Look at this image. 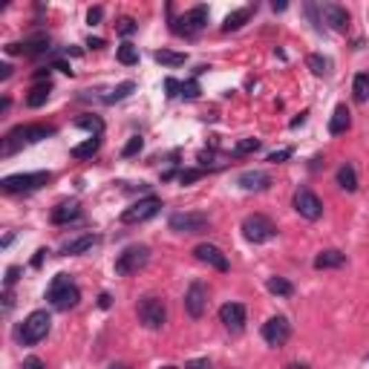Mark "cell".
Instances as JSON below:
<instances>
[{
	"label": "cell",
	"instance_id": "obj_5",
	"mask_svg": "<svg viewBox=\"0 0 369 369\" xmlns=\"http://www.w3.org/2000/svg\"><path fill=\"white\" fill-rule=\"evenodd\" d=\"M50 326H52L50 312L38 309V312H32V315L23 320V326H21V332H18V338H21L23 346H35L38 341H43L46 335H50Z\"/></svg>",
	"mask_w": 369,
	"mask_h": 369
},
{
	"label": "cell",
	"instance_id": "obj_10",
	"mask_svg": "<svg viewBox=\"0 0 369 369\" xmlns=\"http://www.w3.org/2000/svg\"><path fill=\"white\" fill-rule=\"evenodd\" d=\"M168 228L176 234H205L211 228V217L208 214H173L168 219Z\"/></svg>",
	"mask_w": 369,
	"mask_h": 369
},
{
	"label": "cell",
	"instance_id": "obj_25",
	"mask_svg": "<svg viewBox=\"0 0 369 369\" xmlns=\"http://www.w3.org/2000/svg\"><path fill=\"white\" fill-rule=\"evenodd\" d=\"M338 185L346 190V194H355L358 190V173H355V165H341L338 168Z\"/></svg>",
	"mask_w": 369,
	"mask_h": 369
},
{
	"label": "cell",
	"instance_id": "obj_51",
	"mask_svg": "<svg viewBox=\"0 0 369 369\" xmlns=\"http://www.w3.org/2000/svg\"><path fill=\"white\" fill-rule=\"evenodd\" d=\"M99 306H101V309H110V295H101V297H99Z\"/></svg>",
	"mask_w": 369,
	"mask_h": 369
},
{
	"label": "cell",
	"instance_id": "obj_17",
	"mask_svg": "<svg viewBox=\"0 0 369 369\" xmlns=\"http://www.w3.org/2000/svg\"><path fill=\"white\" fill-rule=\"evenodd\" d=\"M194 257H197L199 263L217 268V271H228V257L222 254L217 246H211V243H199V246L194 248Z\"/></svg>",
	"mask_w": 369,
	"mask_h": 369
},
{
	"label": "cell",
	"instance_id": "obj_20",
	"mask_svg": "<svg viewBox=\"0 0 369 369\" xmlns=\"http://www.w3.org/2000/svg\"><path fill=\"white\" fill-rule=\"evenodd\" d=\"M349 127H352L349 107L346 104H338V107H335V113H332V119H329V133L332 136H343V133H349Z\"/></svg>",
	"mask_w": 369,
	"mask_h": 369
},
{
	"label": "cell",
	"instance_id": "obj_6",
	"mask_svg": "<svg viewBox=\"0 0 369 369\" xmlns=\"http://www.w3.org/2000/svg\"><path fill=\"white\" fill-rule=\"evenodd\" d=\"M150 263V248L148 246H127L119 257H116V275L127 277V275H139V271Z\"/></svg>",
	"mask_w": 369,
	"mask_h": 369
},
{
	"label": "cell",
	"instance_id": "obj_43",
	"mask_svg": "<svg viewBox=\"0 0 369 369\" xmlns=\"http://www.w3.org/2000/svg\"><path fill=\"white\" fill-rule=\"evenodd\" d=\"M101 18H104V9H101V6H95V9L87 12V23H92V26L101 23Z\"/></svg>",
	"mask_w": 369,
	"mask_h": 369
},
{
	"label": "cell",
	"instance_id": "obj_16",
	"mask_svg": "<svg viewBox=\"0 0 369 369\" xmlns=\"http://www.w3.org/2000/svg\"><path fill=\"white\" fill-rule=\"evenodd\" d=\"M219 323L234 335L243 332L246 329V306L243 303H226V306L219 309Z\"/></svg>",
	"mask_w": 369,
	"mask_h": 369
},
{
	"label": "cell",
	"instance_id": "obj_3",
	"mask_svg": "<svg viewBox=\"0 0 369 369\" xmlns=\"http://www.w3.org/2000/svg\"><path fill=\"white\" fill-rule=\"evenodd\" d=\"M168 12H170V32L173 35H182V38H197L208 23V6H194L190 12H185L182 18H173V9H168Z\"/></svg>",
	"mask_w": 369,
	"mask_h": 369
},
{
	"label": "cell",
	"instance_id": "obj_19",
	"mask_svg": "<svg viewBox=\"0 0 369 369\" xmlns=\"http://www.w3.org/2000/svg\"><path fill=\"white\" fill-rule=\"evenodd\" d=\"M237 185L243 190H257V194H260V190H268L271 176L266 170H246V173L237 176Z\"/></svg>",
	"mask_w": 369,
	"mask_h": 369
},
{
	"label": "cell",
	"instance_id": "obj_4",
	"mask_svg": "<svg viewBox=\"0 0 369 369\" xmlns=\"http://www.w3.org/2000/svg\"><path fill=\"white\" fill-rule=\"evenodd\" d=\"M46 182H52V173L50 170H38V173H12L0 179V188L6 194H29V190H38Z\"/></svg>",
	"mask_w": 369,
	"mask_h": 369
},
{
	"label": "cell",
	"instance_id": "obj_52",
	"mask_svg": "<svg viewBox=\"0 0 369 369\" xmlns=\"http://www.w3.org/2000/svg\"><path fill=\"white\" fill-rule=\"evenodd\" d=\"M107 369H130V366H127V363H110Z\"/></svg>",
	"mask_w": 369,
	"mask_h": 369
},
{
	"label": "cell",
	"instance_id": "obj_11",
	"mask_svg": "<svg viewBox=\"0 0 369 369\" xmlns=\"http://www.w3.org/2000/svg\"><path fill=\"white\" fill-rule=\"evenodd\" d=\"M292 205H295V211L306 219H320V214H323V202H320L317 194H312L309 188H297L292 197Z\"/></svg>",
	"mask_w": 369,
	"mask_h": 369
},
{
	"label": "cell",
	"instance_id": "obj_38",
	"mask_svg": "<svg viewBox=\"0 0 369 369\" xmlns=\"http://www.w3.org/2000/svg\"><path fill=\"white\" fill-rule=\"evenodd\" d=\"M136 29H139V23H136L133 18H119V21H116V32H119V35H124V38L133 35Z\"/></svg>",
	"mask_w": 369,
	"mask_h": 369
},
{
	"label": "cell",
	"instance_id": "obj_34",
	"mask_svg": "<svg viewBox=\"0 0 369 369\" xmlns=\"http://www.w3.org/2000/svg\"><path fill=\"white\" fill-rule=\"evenodd\" d=\"M306 67H309L315 75H329L332 61H329V58H323V55H309V58H306Z\"/></svg>",
	"mask_w": 369,
	"mask_h": 369
},
{
	"label": "cell",
	"instance_id": "obj_9",
	"mask_svg": "<svg viewBox=\"0 0 369 369\" xmlns=\"http://www.w3.org/2000/svg\"><path fill=\"white\" fill-rule=\"evenodd\" d=\"M159 208H162V199L159 197H144L139 202H133L130 208H124L121 211V222L124 226H139V222H148L159 214Z\"/></svg>",
	"mask_w": 369,
	"mask_h": 369
},
{
	"label": "cell",
	"instance_id": "obj_33",
	"mask_svg": "<svg viewBox=\"0 0 369 369\" xmlns=\"http://www.w3.org/2000/svg\"><path fill=\"white\" fill-rule=\"evenodd\" d=\"M75 124L84 127V130H90L92 136H101V133H104V121H101L99 116H90V113H87V116H78Z\"/></svg>",
	"mask_w": 369,
	"mask_h": 369
},
{
	"label": "cell",
	"instance_id": "obj_53",
	"mask_svg": "<svg viewBox=\"0 0 369 369\" xmlns=\"http://www.w3.org/2000/svg\"><path fill=\"white\" fill-rule=\"evenodd\" d=\"M286 369H309L306 363H292V366H286Z\"/></svg>",
	"mask_w": 369,
	"mask_h": 369
},
{
	"label": "cell",
	"instance_id": "obj_49",
	"mask_svg": "<svg viewBox=\"0 0 369 369\" xmlns=\"http://www.w3.org/2000/svg\"><path fill=\"white\" fill-rule=\"evenodd\" d=\"M43 254H50V251H46V248H41V251L35 254V260H32V266H35V268H38V266L43 263Z\"/></svg>",
	"mask_w": 369,
	"mask_h": 369
},
{
	"label": "cell",
	"instance_id": "obj_40",
	"mask_svg": "<svg viewBox=\"0 0 369 369\" xmlns=\"http://www.w3.org/2000/svg\"><path fill=\"white\" fill-rule=\"evenodd\" d=\"M18 277H21V268H18V266H9V268H6V280H3L6 288H12L14 283H18Z\"/></svg>",
	"mask_w": 369,
	"mask_h": 369
},
{
	"label": "cell",
	"instance_id": "obj_1",
	"mask_svg": "<svg viewBox=\"0 0 369 369\" xmlns=\"http://www.w3.org/2000/svg\"><path fill=\"white\" fill-rule=\"evenodd\" d=\"M55 136V127L52 124H21L14 127V130H9L3 139H0V156L9 159L14 156L21 148H29V144H38L43 139Z\"/></svg>",
	"mask_w": 369,
	"mask_h": 369
},
{
	"label": "cell",
	"instance_id": "obj_15",
	"mask_svg": "<svg viewBox=\"0 0 369 369\" xmlns=\"http://www.w3.org/2000/svg\"><path fill=\"white\" fill-rule=\"evenodd\" d=\"M317 12H320V21H323L332 32H346L349 29V12L343 6H338V3H320Z\"/></svg>",
	"mask_w": 369,
	"mask_h": 369
},
{
	"label": "cell",
	"instance_id": "obj_18",
	"mask_svg": "<svg viewBox=\"0 0 369 369\" xmlns=\"http://www.w3.org/2000/svg\"><path fill=\"white\" fill-rule=\"evenodd\" d=\"M50 219H52V226H70V222H78V219H81V205H78L75 199L58 202V205L52 208Z\"/></svg>",
	"mask_w": 369,
	"mask_h": 369
},
{
	"label": "cell",
	"instance_id": "obj_27",
	"mask_svg": "<svg viewBox=\"0 0 369 369\" xmlns=\"http://www.w3.org/2000/svg\"><path fill=\"white\" fill-rule=\"evenodd\" d=\"M133 90H136V84H133V81H121L119 87H113L110 92H104V95H101V101H104V104H116V101H124V99H127V95H130Z\"/></svg>",
	"mask_w": 369,
	"mask_h": 369
},
{
	"label": "cell",
	"instance_id": "obj_54",
	"mask_svg": "<svg viewBox=\"0 0 369 369\" xmlns=\"http://www.w3.org/2000/svg\"><path fill=\"white\" fill-rule=\"evenodd\" d=\"M162 369H179V366H162Z\"/></svg>",
	"mask_w": 369,
	"mask_h": 369
},
{
	"label": "cell",
	"instance_id": "obj_28",
	"mask_svg": "<svg viewBox=\"0 0 369 369\" xmlns=\"http://www.w3.org/2000/svg\"><path fill=\"white\" fill-rule=\"evenodd\" d=\"M173 176H176V179H179L182 185H190V182L202 179V176H205V168H188V170H168V173L162 176V179H173Z\"/></svg>",
	"mask_w": 369,
	"mask_h": 369
},
{
	"label": "cell",
	"instance_id": "obj_2",
	"mask_svg": "<svg viewBox=\"0 0 369 369\" xmlns=\"http://www.w3.org/2000/svg\"><path fill=\"white\" fill-rule=\"evenodd\" d=\"M46 300L52 303V309L58 312H70L78 306V300H81V288L72 283L70 275H55L50 288H46Z\"/></svg>",
	"mask_w": 369,
	"mask_h": 369
},
{
	"label": "cell",
	"instance_id": "obj_48",
	"mask_svg": "<svg viewBox=\"0 0 369 369\" xmlns=\"http://www.w3.org/2000/svg\"><path fill=\"white\" fill-rule=\"evenodd\" d=\"M87 46H90V50H101V46H104V38H90Z\"/></svg>",
	"mask_w": 369,
	"mask_h": 369
},
{
	"label": "cell",
	"instance_id": "obj_23",
	"mask_svg": "<svg viewBox=\"0 0 369 369\" xmlns=\"http://www.w3.org/2000/svg\"><path fill=\"white\" fill-rule=\"evenodd\" d=\"M50 92H52V84H50V81H38L35 87L29 90V95H26V107H32V110L43 107L46 99H50Z\"/></svg>",
	"mask_w": 369,
	"mask_h": 369
},
{
	"label": "cell",
	"instance_id": "obj_8",
	"mask_svg": "<svg viewBox=\"0 0 369 369\" xmlns=\"http://www.w3.org/2000/svg\"><path fill=\"white\" fill-rule=\"evenodd\" d=\"M136 312H139V320H141V323L148 326V329H162V326L168 323V306H165L162 297H153V295L141 297L139 306H136Z\"/></svg>",
	"mask_w": 369,
	"mask_h": 369
},
{
	"label": "cell",
	"instance_id": "obj_31",
	"mask_svg": "<svg viewBox=\"0 0 369 369\" xmlns=\"http://www.w3.org/2000/svg\"><path fill=\"white\" fill-rule=\"evenodd\" d=\"M153 58L159 63H165V67H182V63L188 61L185 52H170V50H159V52H153Z\"/></svg>",
	"mask_w": 369,
	"mask_h": 369
},
{
	"label": "cell",
	"instance_id": "obj_42",
	"mask_svg": "<svg viewBox=\"0 0 369 369\" xmlns=\"http://www.w3.org/2000/svg\"><path fill=\"white\" fill-rule=\"evenodd\" d=\"M185 369H214V366H211V361H208V358H194V361L185 363Z\"/></svg>",
	"mask_w": 369,
	"mask_h": 369
},
{
	"label": "cell",
	"instance_id": "obj_26",
	"mask_svg": "<svg viewBox=\"0 0 369 369\" xmlns=\"http://www.w3.org/2000/svg\"><path fill=\"white\" fill-rule=\"evenodd\" d=\"M99 148H101V136H90L87 141L72 148V159H92L95 153H99Z\"/></svg>",
	"mask_w": 369,
	"mask_h": 369
},
{
	"label": "cell",
	"instance_id": "obj_30",
	"mask_svg": "<svg viewBox=\"0 0 369 369\" xmlns=\"http://www.w3.org/2000/svg\"><path fill=\"white\" fill-rule=\"evenodd\" d=\"M266 288H268L271 295H277V297H292L295 295V286L288 283V280H283V277H268Z\"/></svg>",
	"mask_w": 369,
	"mask_h": 369
},
{
	"label": "cell",
	"instance_id": "obj_13",
	"mask_svg": "<svg viewBox=\"0 0 369 369\" xmlns=\"http://www.w3.org/2000/svg\"><path fill=\"white\" fill-rule=\"evenodd\" d=\"M50 43H52V41H50V35H43V32H38V35L26 38L23 43H9V46H6V52L35 58V55H46V52H50V50H52Z\"/></svg>",
	"mask_w": 369,
	"mask_h": 369
},
{
	"label": "cell",
	"instance_id": "obj_41",
	"mask_svg": "<svg viewBox=\"0 0 369 369\" xmlns=\"http://www.w3.org/2000/svg\"><path fill=\"white\" fill-rule=\"evenodd\" d=\"M165 90H168V99H176V95L182 92V84L176 81V78H168V81H165Z\"/></svg>",
	"mask_w": 369,
	"mask_h": 369
},
{
	"label": "cell",
	"instance_id": "obj_29",
	"mask_svg": "<svg viewBox=\"0 0 369 369\" xmlns=\"http://www.w3.org/2000/svg\"><path fill=\"white\" fill-rule=\"evenodd\" d=\"M352 95H355L358 104L369 101V72H358L355 75V81H352Z\"/></svg>",
	"mask_w": 369,
	"mask_h": 369
},
{
	"label": "cell",
	"instance_id": "obj_50",
	"mask_svg": "<svg viewBox=\"0 0 369 369\" xmlns=\"http://www.w3.org/2000/svg\"><path fill=\"white\" fill-rule=\"evenodd\" d=\"M306 116H309V113H306V110H303V113H300V116H297V119H295V121H292V127H300V124H303V121H306Z\"/></svg>",
	"mask_w": 369,
	"mask_h": 369
},
{
	"label": "cell",
	"instance_id": "obj_45",
	"mask_svg": "<svg viewBox=\"0 0 369 369\" xmlns=\"http://www.w3.org/2000/svg\"><path fill=\"white\" fill-rule=\"evenodd\" d=\"M50 67H52V70H61L63 75H72V67H70V63H67V61H52V63H50Z\"/></svg>",
	"mask_w": 369,
	"mask_h": 369
},
{
	"label": "cell",
	"instance_id": "obj_14",
	"mask_svg": "<svg viewBox=\"0 0 369 369\" xmlns=\"http://www.w3.org/2000/svg\"><path fill=\"white\" fill-rule=\"evenodd\" d=\"M205 309H208V288H205V283L194 280L190 288L185 292V312L194 320H199L205 315Z\"/></svg>",
	"mask_w": 369,
	"mask_h": 369
},
{
	"label": "cell",
	"instance_id": "obj_47",
	"mask_svg": "<svg viewBox=\"0 0 369 369\" xmlns=\"http://www.w3.org/2000/svg\"><path fill=\"white\" fill-rule=\"evenodd\" d=\"M12 75V63H0V81H6Z\"/></svg>",
	"mask_w": 369,
	"mask_h": 369
},
{
	"label": "cell",
	"instance_id": "obj_32",
	"mask_svg": "<svg viewBox=\"0 0 369 369\" xmlns=\"http://www.w3.org/2000/svg\"><path fill=\"white\" fill-rule=\"evenodd\" d=\"M116 58H119V63H124V67H133V63H139V50H136L130 41H124V43L119 46Z\"/></svg>",
	"mask_w": 369,
	"mask_h": 369
},
{
	"label": "cell",
	"instance_id": "obj_44",
	"mask_svg": "<svg viewBox=\"0 0 369 369\" xmlns=\"http://www.w3.org/2000/svg\"><path fill=\"white\" fill-rule=\"evenodd\" d=\"M23 369H46V366H43V361H41V358L32 355V358H26V361H23Z\"/></svg>",
	"mask_w": 369,
	"mask_h": 369
},
{
	"label": "cell",
	"instance_id": "obj_12",
	"mask_svg": "<svg viewBox=\"0 0 369 369\" xmlns=\"http://www.w3.org/2000/svg\"><path fill=\"white\" fill-rule=\"evenodd\" d=\"M288 338H292V323H288V317L277 315V317H268L263 323V341L268 346H283Z\"/></svg>",
	"mask_w": 369,
	"mask_h": 369
},
{
	"label": "cell",
	"instance_id": "obj_7",
	"mask_svg": "<svg viewBox=\"0 0 369 369\" xmlns=\"http://www.w3.org/2000/svg\"><path fill=\"white\" fill-rule=\"evenodd\" d=\"M243 237L254 246H263V243H271V239L277 237V226L263 214H251L243 219Z\"/></svg>",
	"mask_w": 369,
	"mask_h": 369
},
{
	"label": "cell",
	"instance_id": "obj_46",
	"mask_svg": "<svg viewBox=\"0 0 369 369\" xmlns=\"http://www.w3.org/2000/svg\"><path fill=\"white\" fill-rule=\"evenodd\" d=\"M12 303H14V297H12V288H6V292H3V309H6V312L12 309Z\"/></svg>",
	"mask_w": 369,
	"mask_h": 369
},
{
	"label": "cell",
	"instance_id": "obj_24",
	"mask_svg": "<svg viewBox=\"0 0 369 369\" xmlns=\"http://www.w3.org/2000/svg\"><path fill=\"white\" fill-rule=\"evenodd\" d=\"M251 14H254V6H243V9H237V12H231L228 18H226L222 29H226V32H237V29H243V26L251 21Z\"/></svg>",
	"mask_w": 369,
	"mask_h": 369
},
{
	"label": "cell",
	"instance_id": "obj_21",
	"mask_svg": "<svg viewBox=\"0 0 369 369\" xmlns=\"http://www.w3.org/2000/svg\"><path fill=\"white\" fill-rule=\"evenodd\" d=\"M95 243H99V237H95V234H81V237H75V239H67V243L61 246V254H63V257L84 254V251H90Z\"/></svg>",
	"mask_w": 369,
	"mask_h": 369
},
{
	"label": "cell",
	"instance_id": "obj_35",
	"mask_svg": "<svg viewBox=\"0 0 369 369\" xmlns=\"http://www.w3.org/2000/svg\"><path fill=\"white\" fill-rule=\"evenodd\" d=\"M260 148H263L260 139H243V141H237V144H234L231 156H248V153H257Z\"/></svg>",
	"mask_w": 369,
	"mask_h": 369
},
{
	"label": "cell",
	"instance_id": "obj_37",
	"mask_svg": "<svg viewBox=\"0 0 369 369\" xmlns=\"http://www.w3.org/2000/svg\"><path fill=\"white\" fill-rule=\"evenodd\" d=\"M141 148H144V139H141V136H133L130 141H127V144H124V150H121V156H124V159H130V156L141 153Z\"/></svg>",
	"mask_w": 369,
	"mask_h": 369
},
{
	"label": "cell",
	"instance_id": "obj_39",
	"mask_svg": "<svg viewBox=\"0 0 369 369\" xmlns=\"http://www.w3.org/2000/svg\"><path fill=\"white\" fill-rule=\"evenodd\" d=\"M292 156H295L292 148H283V150H275V153H271L268 162H271V165H280V162H286V159H292Z\"/></svg>",
	"mask_w": 369,
	"mask_h": 369
},
{
	"label": "cell",
	"instance_id": "obj_36",
	"mask_svg": "<svg viewBox=\"0 0 369 369\" xmlns=\"http://www.w3.org/2000/svg\"><path fill=\"white\" fill-rule=\"evenodd\" d=\"M199 92H202V87H199V81L197 78H188V81H182V99H188V101H194V99H199Z\"/></svg>",
	"mask_w": 369,
	"mask_h": 369
},
{
	"label": "cell",
	"instance_id": "obj_22",
	"mask_svg": "<svg viewBox=\"0 0 369 369\" xmlns=\"http://www.w3.org/2000/svg\"><path fill=\"white\" fill-rule=\"evenodd\" d=\"M343 263H346V254L335 251V248L320 251V254L315 257V268H317V271H323V268H341Z\"/></svg>",
	"mask_w": 369,
	"mask_h": 369
}]
</instances>
